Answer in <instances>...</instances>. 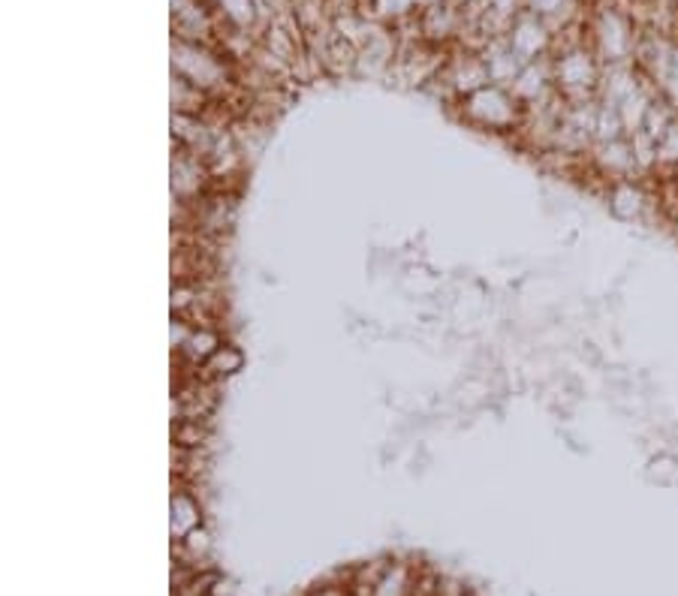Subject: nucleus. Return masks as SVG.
I'll return each mask as SVG.
<instances>
[{
    "label": "nucleus",
    "mask_w": 678,
    "mask_h": 596,
    "mask_svg": "<svg viewBox=\"0 0 678 596\" xmlns=\"http://www.w3.org/2000/svg\"><path fill=\"white\" fill-rule=\"evenodd\" d=\"M552 75L558 97L567 103L597 97L603 79V63L585 39V19L564 34H558L552 51Z\"/></svg>",
    "instance_id": "nucleus-1"
},
{
    "label": "nucleus",
    "mask_w": 678,
    "mask_h": 596,
    "mask_svg": "<svg viewBox=\"0 0 678 596\" xmlns=\"http://www.w3.org/2000/svg\"><path fill=\"white\" fill-rule=\"evenodd\" d=\"M585 39L603 67L633 63L640 46V22L633 19L630 7L606 0L585 13Z\"/></svg>",
    "instance_id": "nucleus-2"
},
{
    "label": "nucleus",
    "mask_w": 678,
    "mask_h": 596,
    "mask_svg": "<svg viewBox=\"0 0 678 596\" xmlns=\"http://www.w3.org/2000/svg\"><path fill=\"white\" fill-rule=\"evenodd\" d=\"M455 115L474 127L479 133L501 139H519L522 127H525L527 109L515 99L510 87L503 85H486L474 91L471 97L455 103Z\"/></svg>",
    "instance_id": "nucleus-3"
},
{
    "label": "nucleus",
    "mask_w": 678,
    "mask_h": 596,
    "mask_svg": "<svg viewBox=\"0 0 678 596\" xmlns=\"http://www.w3.org/2000/svg\"><path fill=\"white\" fill-rule=\"evenodd\" d=\"M173 75L185 79L202 94L217 99L226 87L233 85V70L212 43H193V39L173 37Z\"/></svg>",
    "instance_id": "nucleus-4"
},
{
    "label": "nucleus",
    "mask_w": 678,
    "mask_h": 596,
    "mask_svg": "<svg viewBox=\"0 0 678 596\" xmlns=\"http://www.w3.org/2000/svg\"><path fill=\"white\" fill-rule=\"evenodd\" d=\"M600 199L606 212L612 214V220L625 226L652 224L654 208H657V193L652 190V181H642V178L612 181L603 187Z\"/></svg>",
    "instance_id": "nucleus-5"
},
{
    "label": "nucleus",
    "mask_w": 678,
    "mask_h": 596,
    "mask_svg": "<svg viewBox=\"0 0 678 596\" xmlns=\"http://www.w3.org/2000/svg\"><path fill=\"white\" fill-rule=\"evenodd\" d=\"M169 175H173V199L176 202H185V205H193L200 202L202 196H209L214 190L212 169L209 163L197 157L193 151L188 148H173V166H169Z\"/></svg>",
    "instance_id": "nucleus-6"
},
{
    "label": "nucleus",
    "mask_w": 678,
    "mask_h": 596,
    "mask_svg": "<svg viewBox=\"0 0 678 596\" xmlns=\"http://www.w3.org/2000/svg\"><path fill=\"white\" fill-rule=\"evenodd\" d=\"M503 39L510 43V49L522 58L525 63L531 61H543V58H549L555 51V31L546 22H540L537 15L531 13H522L515 19L513 25L507 27V34Z\"/></svg>",
    "instance_id": "nucleus-7"
},
{
    "label": "nucleus",
    "mask_w": 678,
    "mask_h": 596,
    "mask_svg": "<svg viewBox=\"0 0 678 596\" xmlns=\"http://www.w3.org/2000/svg\"><path fill=\"white\" fill-rule=\"evenodd\" d=\"M221 31V19L209 0H173V34L193 43H212Z\"/></svg>",
    "instance_id": "nucleus-8"
},
{
    "label": "nucleus",
    "mask_w": 678,
    "mask_h": 596,
    "mask_svg": "<svg viewBox=\"0 0 678 596\" xmlns=\"http://www.w3.org/2000/svg\"><path fill=\"white\" fill-rule=\"evenodd\" d=\"M510 91H513L515 99L525 106L527 112H531V109H540L546 103H552V99L558 97L552 75V55L543 58V61L525 63L522 73L515 75V82L510 85Z\"/></svg>",
    "instance_id": "nucleus-9"
},
{
    "label": "nucleus",
    "mask_w": 678,
    "mask_h": 596,
    "mask_svg": "<svg viewBox=\"0 0 678 596\" xmlns=\"http://www.w3.org/2000/svg\"><path fill=\"white\" fill-rule=\"evenodd\" d=\"M479 58H483L486 70H489L491 85L510 87L515 82V75L522 73V67H525V61H522V58L510 49V43H507L503 37L489 39V43L479 49Z\"/></svg>",
    "instance_id": "nucleus-10"
},
{
    "label": "nucleus",
    "mask_w": 678,
    "mask_h": 596,
    "mask_svg": "<svg viewBox=\"0 0 678 596\" xmlns=\"http://www.w3.org/2000/svg\"><path fill=\"white\" fill-rule=\"evenodd\" d=\"M221 344H224V337H221V332L214 325H193L190 335L185 337V344L176 349V356L188 368H202Z\"/></svg>",
    "instance_id": "nucleus-11"
},
{
    "label": "nucleus",
    "mask_w": 678,
    "mask_h": 596,
    "mask_svg": "<svg viewBox=\"0 0 678 596\" xmlns=\"http://www.w3.org/2000/svg\"><path fill=\"white\" fill-rule=\"evenodd\" d=\"M245 365H248L245 349H241L239 344H233V341H224V344L209 356V361L202 365L200 373L205 380H212V383H224L229 377H236V373L245 371Z\"/></svg>",
    "instance_id": "nucleus-12"
},
{
    "label": "nucleus",
    "mask_w": 678,
    "mask_h": 596,
    "mask_svg": "<svg viewBox=\"0 0 678 596\" xmlns=\"http://www.w3.org/2000/svg\"><path fill=\"white\" fill-rule=\"evenodd\" d=\"M214 7V13L221 22H226L229 31H236V34H245L248 37V31L257 27L260 22V3L257 0H209Z\"/></svg>",
    "instance_id": "nucleus-13"
},
{
    "label": "nucleus",
    "mask_w": 678,
    "mask_h": 596,
    "mask_svg": "<svg viewBox=\"0 0 678 596\" xmlns=\"http://www.w3.org/2000/svg\"><path fill=\"white\" fill-rule=\"evenodd\" d=\"M645 482L654 488H678V452L676 449H654L645 455L642 467Z\"/></svg>",
    "instance_id": "nucleus-14"
},
{
    "label": "nucleus",
    "mask_w": 678,
    "mask_h": 596,
    "mask_svg": "<svg viewBox=\"0 0 678 596\" xmlns=\"http://www.w3.org/2000/svg\"><path fill=\"white\" fill-rule=\"evenodd\" d=\"M202 522V506H200V500H197V494L193 491H176L173 494V534L178 536V539H185L188 534H193L197 527H200Z\"/></svg>",
    "instance_id": "nucleus-15"
},
{
    "label": "nucleus",
    "mask_w": 678,
    "mask_h": 596,
    "mask_svg": "<svg viewBox=\"0 0 678 596\" xmlns=\"http://www.w3.org/2000/svg\"><path fill=\"white\" fill-rule=\"evenodd\" d=\"M657 163H661V178H678V118L657 139Z\"/></svg>",
    "instance_id": "nucleus-16"
},
{
    "label": "nucleus",
    "mask_w": 678,
    "mask_h": 596,
    "mask_svg": "<svg viewBox=\"0 0 678 596\" xmlns=\"http://www.w3.org/2000/svg\"><path fill=\"white\" fill-rule=\"evenodd\" d=\"M657 94L673 106L678 112V39L676 46H673V58H669V67H666L664 79H661V85H657Z\"/></svg>",
    "instance_id": "nucleus-17"
}]
</instances>
